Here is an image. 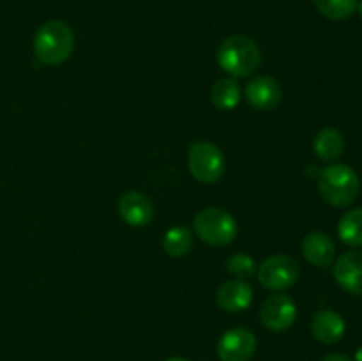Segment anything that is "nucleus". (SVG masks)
Wrapping results in <instances>:
<instances>
[{
  "mask_svg": "<svg viewBox=\"0 0 362 361\" xmlns=\"http://www.w3.org/2000/svg\"><path fill=\"white\" fill-rule=\"evenodd\" d=\"M317 9L329 20H349L357 11V0H315Z\"/></svg>",
  "mask_w": 362,
  "mask_h": 361,
  "instance_id": "19",
  "label": "nucleus"
},
{
  "mask_svg": "<svg viewBox=\"0 0 362 361\" xmlns=\"http://www.w3.org/2000/svg\"><path fill=\"white\" fill-rule=\"evenodd\" d=\"M240 87L235 78H221L211 88L212 105L219 110H233L240 103Z\"/></svg>",
  "mask_w": 362,
  "mask_h": 361,
  "instance_id": "16",
  "label": "nucleus"
},
{
  "mask_svg": "<svg viewBox=\"0 0 362 361\" xmlns=\"http://www.w3.org/2000/svg\"><path fill=\"white\" fill-rule=\"evenodd\" d=\"M247 103L257 110H272L279 105L283 98L281 85L272 76H255L246 85Z\"/></svg>",
  "mask_w": 362,
  "mask_h": 361,
  "instance_id": "10",
  "label": "nucleus"
},
{
  "mask_svg": "<svg viewBox=\"0 0 362 361\" xmlns=\"http://www.w3.org/2000/svg\"><path fill=\"white\" fill-rule=\"evenodd\" d=\"M338 236L349 246H362V207L352 209L341 216L338 225Z\"/></svg>",
  "mask_w": 362,
  "mask_h": 361,
  "instance_id": "18",
  "label": "nucleus"
},
{
  "mask_svg": "<svg viewBox=\"0 0 362 361\" xmlns=\"http://www.w3.org/2000/svg\"><path fill=\"white\" fill-rule=\"evenodd\" d=\"M194 234L200 241L211 246H226L237 237L239 227L228 211L219 207L202 209L194 216Z\"/></svg>",
  "mask_w": 362,
  "mask_h": 361,
  "instance_id": "4",
  "label": "nucleus"
},
{
  "mask_svg": "<svg viewBox=\"0 0 362 361\" xmlns=\"http://www.w3.org/2000/svg\"><path fill=\"white\" fill-rule=\"evenodd\" d=\"M165 361H191V360H186V357H179V356H173V357H168V360Z\"/></svg>",
  "mask_w": 362,
  "mask_h": 361,
  "instance_id": "22",
  "label": "nucleus"
},
{
  "mask_svg": "<svg viewBox=\"0 0 362 361\" xmlns=\"http://www.w3.org/2000/svg\"><path fill=\"white\" fill-rule=\"evenodd\" d=\"M300 275L299 262L290 255H272L265 258L258 268V280L262 285L269 290H281L290 289L297 283Z\"/></svg>",
  "mask_w": 362,
  "mask_h": 361,
  "instance_id": "6",
  "label": "nucleus"
},
{
  "mask_svg": "<svg viewBox=\"0 0 362 361\" xmlns=\"http://www.w3.org/2000/svg\"><path fill=\"white\" fill-rule=\"evenodd\" d=\"M346 331L345 319L334 310H318L311 319V333L322 343H338Z\"/></svg>",
  "mask_w": 362,
  "mask_h": 361,
  "instance_id": "13",
  "label": "nucleus"
},
{
  "mask_svg": "<svg viewBox=\"0 0 362 361\" xmlns=\"http://www.w3.org/2000/svg\"><path fill=\"white\" fill-rule=\"evenodd\" d=\"M187 165L198 183L214 184L225 173V154L211 142H197L189 147Z\"/></svg>",
  "mask_w": 362,
  "mask_h": 361,
  "instance_id": "5",
  "label": "nucleus"
},
{
  "mask_svg": "<svg viewBox=\"0 0 362 361\" xmlns=\"http://www.w3.org/2000/svg\"><path fill=\"white\" fill-rule=\"evenodd\" d=\"M74 50V34L64 21L52 20L37 28L34 35V53L45 66L66 62Z\"/></svg>",
  "mask_w": 362,
  "mask_h": 361,
  "instance_id": "2",
  "label": "nucleus"
},
{
  "mask_svg": "<svg viewBox=\"0 0 362 361\" xmlns=\"http://www.w3.org/2000/svg\"><path fill=\"white\" fill-rule=\"evenodd\" d=\"M163 248L170 257H184L193 248V234L187 227H172L163 237Z\"/></svg>",
  "mask_w": 362,
  "mask_h": 361,
  "instance_id": "17",
  "label": "nucleus"
},
{
  "mask_svg": "<svg viewBox=\"0 0 362 361\" xmlns=\"http://www.w3.org/2000/svg\"><path fill=\"white\" fill-rule=\"evenodd\" d=\"M318 191L327 204L334 207H346L357 198L361 191L359 176L345 163L329 165L318 177Z\"/></svg>",
  "mask_w": 362,
  "mask_h": 361,
  "instance_id": "3",
  "label": "nucleus"
},
{
  "mask_svg": "<svg viewBox=\"0 0 362 361\" xmlns=\"http://www.w3.org/2000/svg\"><path fill=\"white\" fill-rule=\"evenodd\" d=\"M313 149L320 159H324V161H334L345 151V138L334 127H324L315 137Z\"/></svg>",
  "mask_w": 362,
  "mask_h": 361,
  "instance_id": "15",
  "label": "nucleus"
},
{
  "mask_svg": "<svg viewBox=\"0 0 362 361\" xmlns=\"http://www.w3.org/2000/svg\"><path fill=\"white\" fill-rule=\"evenodd\" d=\"M119 214L129 227H145L154 218V204L141 191H127L119 198Z\"/></svg>",
  "mask_w": 362,
  "mask_h": 361,
  "instance_id": "9",
  "label": "nucleus"
},
{
  "mask_svg": "<svg viewBox=\"0 0 362 361\" xmlns=\"http://www.w3.org/2000/svg\"><path fill=\"white\" fill-rule=\"evenodd\" d=\"M216 299H218L219 308L237 314V311L247 310L253 303V289L244 280H230L219 287Z\"/></svg>",
  "mask_w": 362,
  "mask_h": 361,
  "instance_id": "12",
  "label": "nucleus"
},
{
  "mask_svg": "<svg viewBox=\"0 0 362 361\" xmlns=\"http://www.w3.org/2000/svg\"><path fill=\"white\" fill-rule=\"evenodd\" d=\"M226 271L237 280H246L257 271V262L246 253H235L226 260Z\"/></svg>",
  "mask_w": 362,
  "mask_h": 361,
  "instance_id": "20",
  "label": "nucleus"
},
{
  "mask_svg": "<svg viewBox=\"0 0 362 361\" xmlns=\"http://www.w3.org/2000/svg\"><path fill=\"white\" fill-rule=\"evenodd\" d=\"M303 253L310 264L317 268H327L334 260L336 246L327 234L310 232L303 241Z\"/></svg>",
  "mask_w": 362,
  "mask_h": 361,
  "instance_id": "14",
  "label": "nucleus"
},
{
  "mask_svg": "<svg viewBox=\"0 0 362 361\" xmlns=\"http://www.w3.org/2000/svg\"><path fill=\"white\" fill-rule=\"evenodd\" d=\"M356 361H362V345L359 347V349H357V353H356Z\"/></svg>",
  "mask_w": 362,
  "mask_h": 361,
  "instance_id": "23",
  "label": "nucleus"
},
{
  "mask_svg": "<svg viewBox=\"0 0 362 361\" xmlns=\"http://www.w3.org/2000/svg\"><path fill=\"white\" fill-rule=\"evenodd\" d=\"M334 278L343 290L362 296V251H346L336 260Z\"/></svg>",
  "mask_w": 362,
  "mask_h": 361,
  "instance_id": "11",
  "label": "nucleus"
},
{
  "mask_svg": "<svg viewBox=\"0 0 362 361\" xmlns=\"http://www.w3.org/2000/svg\"><path fill=\"white\" fill-rule=\"evenodd\" d=\"M260 319L262 324L271 331H285L297 319L296 301L288 294H272L262 304Z\"/></svg>",
  "mask_w": 362,
  "mask_h": 361,
  "instance_id": "7",
  "label": "nucleus"
},
{
  "mask_svg": "<svg viewBox=\"0 0 362 361\" xmlns=\"http://www.w3.org/2000/svg\"><path fill=\"white\" fill-rule=\"evenodd\" d=\"M357 11H359V14H361V18H362V0L359 4H357Z\"/></svg>",
  "mask_w": 362,
  "mask_h": 361,
  "instance_id": "24",
  "label": "nucleus"
},
{
  "mask_svg": "<svg viewBox=\"0 0 362 361\" xmlns=\"http://www.w3.org/2000/svg\"><path fill=\"white\" fill-rule=\"evenodd\" d=\"M255 350L257 336L246 328L228 329L218 343V356L221 361H250Z\"/></svg>",
  "mask_w": 362,
  "mask_h": 361,
  "instance_id": "8",
  "label": "nucleus"
},
{
  "mask_svg": "<svg viewBox=\"0 0 362 361\" xmlns=\"http://www.w3.org/2000/svg\"><path fill=\"white\" fill-rule=\"evenodd\" d=\"M322 361H352L349 356H345V354H329V356H325Z\"/></svg>",
  "mask_w": 362,
  "mask_h": 361,
  "instance_id": "21",
  "label": "nucleus"
},
{
  "mask_svg": "<svg viewBox=\"0 0 362 361\" xmlns=\"http://www.w3.org/2000/svg\"><path fill=\"white\" fill-rule=\"evenodd\" d=\"M218 64L232 78H247L260 67V46L247 35H232L219 46Z\"/></svg>",
  "mask_w": 362,
  "mask_h": 361,
  "instance_id": "1",
  "label": "nucleus"
}]
</instances>
